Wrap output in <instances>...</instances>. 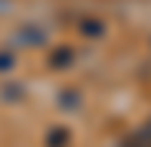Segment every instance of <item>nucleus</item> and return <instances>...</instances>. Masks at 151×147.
Segmentation results:
<instances>
[{
	"instance_id": "obj_1",
	"label": "nucleus",
	"mask_w": 151,
	"mask_h": 147,
	"mask_svg": "<svg viewBox=\"0 0 151 147\" xmlns=\"http://www.w3.org/2000/svg\"><path fill=\"white\" fill-rule=\"evenodd\" d=\"M76 105H79V95L66 92V95H63V108H76Z\"/></svg>"
},
{
	"instance_id": "obj_2",
	"label": "nucleus",
	"mask_w": 151,
	"mask_h": 147,
	"mask_svg": "<svg viewBox=\"0 0 151 147\" xmlns=\"http://www.w3.org/2000/svg\"><path fill=\"white\" fill-rule=\"evenodd\" d=\"M82 30H86V36H99V33H102V26H99V23H86Z\"/></svg>"
},
{
	"instance_id": "obj_3",
	"label": "nucleus",
	"mask_w": 151,
	"mask_h": 147,
	"mask_svg": "<svg viewBox=\"0 0 151 147\" xmlns=\"http://www.w3.org/2000/svg\"><path fill=\"white\" fill-rule=\"evenodd\" d=\"M69 59H72L69 49H63V56H56V65H69Z\"/></svg>"
},
{
	"instance_id": "obj_4",
	"label": "nucleus",
	"mask_w": 151,
	"mask_h": 147,
	"mask_svg": "<svg viewBox=\"0 0 151 147\" xmlns=\"http://www.w3.org/2000/svg\"><path fill=\"white\" fill-rule=\"evenodd\" d=\"M13 65V56H0V69H10Z\"/></svg>"
}]
</instances>
